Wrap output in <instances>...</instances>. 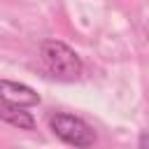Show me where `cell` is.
Instances as JSON below:
<instances>
[{"label":"cell","instance_id":"obj_1","mask_svg":"<svg viewBox=\"0 0 149 149\" xmlns=\"http://www.w3.org/2000/svg\"><path fill=\"white\" fill-rule=\"evenodd\" d=\"M40 61L44 70L58 81H77L84 70L79 54L61 40H44L40 44Z\"/></svg>","mask_w":149,"mask_h":149},{"label":"cell","instance_id":"obj_2","mask_svg":"<svg viewBox=\"0 0 149 149\" xmlns=\"http://www.w3.org/2000/svg\"><path fill=\"white\" fill-rule=\"evenodd\" d=\"M49 128L61 142H65L70 147H79V149L93 147L98 140L93 126H88L84 119L68 114V112H54L49 116Z\"/></svg>","mask_w":149,"mask_h":149},{"label":"cell","instance_id":"obj_3","mask_svg":"<svg viewBox=\"0 0 149 149\" xmlns=\"http://www.w3.org/2000/svg\"><path fill=\"white\" fill-rule=\"evenodd\" d=\"M0 100L9 105H21V107L40 105V95L35 93V88L12 79H0Z\"/></svg>","mask_w":149,"mask_h":149},{"label":"cell","instance_id":"obj_4","mask_svg":"<svg viewBox=\"0 0 149 149\" xmlns=\"http://www.w3.org/2000/svg\"><path fill=\"white\" fill-rule=\"evenodd\" d=\"M0 121L19 128V130H33L35 128V119L30 112H26V107L21 105H9L0 100Z\"/></svg>","mask_w":149,"mask_h":149}]
</instances>
